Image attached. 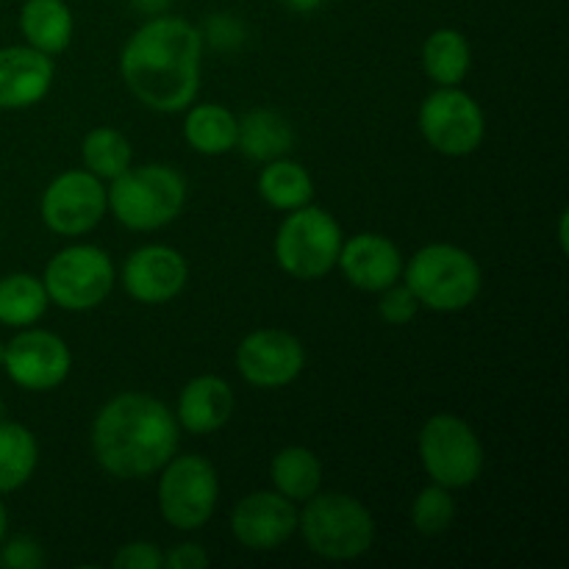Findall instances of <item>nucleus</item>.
Wrapping results in <instances>:
<instances>
[{
    "mask_svg": "<svg viewBox=\"0 0 569 569\" xmlns=\"http://www.w3.org/2000/svg\"><path fill=\"white\" fill-rule=\"evenodd\" d=\"M456 520V500L453 492L439 483H428L411 503V526L422 537H442Z\"/></svg>",
    "mask_w": 569,
    "mask_h": 569,
    "instance_id": "cd10ccee",
    "label": "nucleus"
},
{
    "mask_svg": "<svg viewBox=\"0 0 569 569\" xmlns=\"http://www.w3.org/2000/svg\"><path fill=\"white\" fill-rule=\"evenodd\" d=\"M298 531L306 548L328 561L361 559L376 542V520L370 509L345 492L311 495L298 511Z\"/></svg>",
    "mask_w": 569,
    "mask_h": 569,
    "instance_id": "39448f33",
    "label": "nucleus"
},
{
    "mask_svg": "<svg viewBox=\"0 0 569 569\" xmlns=\"http://www.w3.org/2000/svg\"><path fill=\"white\" fill-rule=\"evenodd\" d=\"M0 567L6 569H42L44 550L37 539L14 537L0 542Z\"/></svg>",
    "mask_w": 569,
    "mask_h": 569,
    "instance_id": "c756f323",
    "label": "nucleus"
},
{
    "mask_svg": "<svg viewBox=\"0 0 569 569\" xmlns=\"http://www.w3.org/2000/svg\"><path fill=\"white\" fill-rule=\"evenodd\" d=\"M183 117V139L200 156H226L237 148L239 120L222 103L187 106Z\"/></svg>",
    "mask_w": 569,
    "mask_h": 569,
    "instance_id": "aec40b11",
    "label": "nucleus"
},
{
    "mask_svg": "<svg viewBox=\"0 0 569 569\" xmlns=\"http://www.w3.org/2000/svg\"><path fill=\"white\" fill-rule=\"evenodd\" d=\"M81 161L83 170L98 176L100 181H114L117 176H122L131 167V142L117 128H92L81 142Z\"/></svg>",
    "mask_w": 569,
    "mask_h": 569,
    "instance_id": "bb28decb",
    "label": "nucleus"
},
{
    "mask_svg": "<svg viewBox=\"0 0 569 569\" xmlns=\"http://www.w3.org/2000/svg\"><path fill=\"white\" fill-rule=\"evenodd\" d=\"M283 9L292 11V14H315L326 0H281Z\"/></svg>",
    "mask_w": 569,
    "mask_h": 569,
    "instance_id": "72a5a7b5",
    "label": "nucleus"
},
{
    "mask_svg": "<svg viewBox=\"0 0 569 569\" xmlns=\"http://www.w3.org/2000/svg\"><path fill=\"white\" fill-rule=\"evenodd\" d=\"M378 295H381V300H378V315H381V320L387 326H409L417 317V311H420V303H417V298L411 295V289L406 283H392V287Z\"/></svg>",
    "mask_w": 569,
    "mask_h": 569,
    "instance_id": "c85d7f7f",
    "label": "nucleus"
},
{
    "mask_svg": "<svg viewBox=\"0 0 569 569\" xmlns=\"http://www.w3.org/2000/svg\"><path fill=\"white\" fill-rule=\"evenodd\" d=\"M106 206L128 231H159L187 206V178L170 164L128 167L106 187Z\"/></svg>",
    "mask_w": 569,
    "mask_h": 569,
    "instance_id": "20e7f679",
    "label": "nucleus"
},
{
    "mask_svg": "<svg viewBox=\"0 0 569 569\" xmlns=\"http://www.w3.org/2000/svg\"><path fill=\"white\" fill-rule=\"evenodd\" d=\"M3 370L9 381L26 392H50L70 376L72 353L59 333L31 326L17 328L6 342Z\"/></svg>",
    "mask_w": 569,
    "mask_h": 569,
    "instance_id": "f8f14e48",
    "label": "nucleus"
},
{
    "mask_svg": "<svg viewBox=\"0 0 569 569\" xmlns=\"http://www.w3.org/2000/svg\"><path fill=\"white\" fill-rule=\"evenodd\" d=\"M422 470L433 483L450 489H467L483 472V445L476 428L456 415H433L417 437Z\"/></svg>",
    "mask_w": 569,
    "mask_h": 569,
    "instance_id": "6e6552de",
    "label": "nucleus"
},
{
    "mask_svg": "<svg viewBox=\"0 0 569 569\" xmlns=\"http://www.w3.org/2000/svg\"><path fill=\"white\" fill-rule=\"evenodd\" d=\"M39 465V445L22 422H0V495L17 492L31 481Z\"/></svg>",
    "mask_w": 569,
    "mask_h": 569,
    "instance_id": "a878e982",
    "label": "nucleus"
},
{
    "mask_svg": "<svg viewBox=\"0 0 569 569\" xmlns=\"http://www.w3.org/2000/svg\"><path fill=\"white\" fill-rule=\"evenodd\" d=\"M176 450L178 420L153 395H117L92 422L94 461L120 481L156 476Z\"/></svg>",
    "mask_w": 569,
    "mask_h": 569,
    "instance_id": "f03ea898",
    "label": "nucleus"
},
{
    "mask_svg": "<svg viewBox=\"0 0 569 569\" xmlns=\"http://www.w3.org/2000/svg\"><path fill=\"white\" fill-rule=\"evenodd\" d=\"M472 67V48L456 28H437L422 44V70L437 87H461Z\"/></svg>",
    "mask_w": 569,
    "mask_h": 569,
    "instance_id": "5701e85b",
    "label": "nucleus"
},
{
    "mask_svg": "<svg viewBox=\"0 0 569 569\" xmlns=\"http://www.w3.org/2000/svg\"><path fill=\"white\" fill-rule=\"evenodd\" d=\"M342 228L326 209L306 203L287 211L276 233V261L298 281H317L337 267L342 250Z\"/></svg>",
    "mask_w": 569,
    "mask_h": 569,
    "instance_id": "423d86ee",
    "label": "nucleus"
},
{
    "mask_svg": "<svg viewBox=\"0 0 569 569\" xmlns=\"http://www.w3.org/2000/svg\"><path fill=\"white\" fill-rule=\"evenodd\" d=\"M20 31L26 44L59 56L70 48L76 20L64 0H26L20 9Z\"/></svg>",
    "mask_w": 569,
    "mask_h": 569,
    "instance_id": "6ab92c4d",
    "label": "nucleus"
},
{
    "mask_svg": "<svg viewBox=\"0 0 569 569\" xmlns=\"http://www.w3.org/2000/svg\"><path fill=\"white\" fill-rule=\"evenodd\" d=\"M428 148L450 159L476 153L487 137V114L481 103L461 87H437L420 103L417 114Z\"/></svg>",
    "mask_w": 569,
    "mask_h": 569,
    "instance_id": "9d476101",
    "label": "nucleus"
},
{
    "mask_svg": "<svg viewBox=\"0 0 569 569\" xmlns=\"http://www.w3.org/2000/svg\"><path fill=\"white\" fill-rule=\"evenodd\" d=\"M6 533H9V515H6V506L0 503V542L6 539Z\"/></svg>",
    "mask_w": 569,
    "mask_h": 569,
    "instance_id": "c9c22d12",
    "label": "nucleus"
},
{
    "mask_svg": "<svg viewBox=\"0 0 569 569\" xmlns=\"http://www.w3.org/2000/svg\"><path fill=\"white\" fill-rule=\"evenodd\" d=\"M3 420H6V403L0 400V422H3Z\"/></svg>",
    "mask_w": 569,
    "mask_h": 569,
    "instance_id": "58836bf2",
    "label": "nucleus"
},
{
    "mask_svg": "<svg viewBox=\"0 0 569 569\" xmlns=\"http://www.w3.org/2000/svg\"><path fill=\"white\" fill-rule=\"evenodd\" d=\"M167 3H170V0H133V6H137L139 11H144V14H164Z\"/></svg>",
    "mask_w": 569,
    "mask_h": 569,
    "instance_id": "f704fd0d",
    "label": "nucleus"
},
{
    "mask_svg": "<svg viewBox=\"0 0 569 569\" xmlns=\"http://www.w3.org/2000/svg\"><path fill=\"white\" fill-rule=\"evenodd\" d=\"M3 353H6V342H0V370H3Z\"/></svg>",
    "mask_w": 569,
    "mask_h": 569,
    "instance_id": "4c0bfd02",
    "label": "nucleus"
},
{
    "mask_svg": "<svg viewBox=\"0 0 569 569\" xmlns=\"http://www.w3.org/2000/svg\"><path fill=\"white\" fill-rule=\"evenodd\" d=\"M203 42V31L189 20L153 14L122 44V81L142 106L159 114H178L200 92Z\"/></svg>",
    "mask_w": 569,
    "mask_h": 569,
    "instance_id": "f257e3e1",
    "label": "nucleus"
},
{
    "mask_svg": "<svg viewBox=\"0 0 569 569\" xmlns=\"http://www.w3.org/2000/svg\"><path fill=\"white\" fill-rule=\"evenodd\" d=\"M53 56L31 44L0 48V109L20 111L42 103L53 87Z\"/></svg>",
    "mask_w": 569,
    "mask_h": 569,
    "instance_id": "f3484780",
    "label": "nucleus"
},
{
    "mask_svg": "<svg viewBox=\"0 0 569 569\" xmlns=\"http://www.w3.org/2000/svg\"><path fill=\"white\" fill-rule=\"evenodd\" d=\"M109 211L106 187L89 170H67L44 187L39 214L48 231L59 237H83L94 231Z\"/></svg>",
    "mask_w": 569,
    "mask_h": 569,
    "instance_id": "9b49d317",
    "label": "nucleus"
},
{
    "mask_svg": "<svg viewBox=\"0 0 569 569\" xmlns=\"http://www.w3.org/2000/svg\"><path fill=\"white\" fill-rule=\"evenodd\" d=\"M337 267L350 287L361 292H383L403 276V253L383 233H356L345 239Z\"/></svg>",
    "mask_w": 569,
    "mask_h": 569,
    "instance_id": "dca6fc26",
    "label": "nucleus"
},
{
    "mask_svg": "<svg viewBox=\"0 0 569 569\" xmlns=\"http://www.w3.org/2000/svg\"><path fill=\"white\" fill-rule=\"evenodd\" d=\"M292 126H289L278 111L253 109L239 120L237 148L242 150L248 159L267 164V161L287 156L289 150H292Z\"/></svg>",
    "mask_w": 569,
    "mask_h": 569,
    "instance_id": "4be33fe9",
    "label": "nucleus"
},
{
    "mask_svg": "<svg viewBox=\"0 0 569 569\" xmlns=\"http://www.w3.org/2000/svg\"><path fill=\"white\" fill-rule=\"evenodd\" d=\"M117 281L114 261L98 244L61 248L44 267V292L64 311H92L111 295Z\"/></svg>",
    "mask_w": 569,
    "mask_h": 569,
    "instance_id": "1a4fd4ad",
    "label": "nucleus"
},
{
    "mask_svg": "<svg viewBox=\"0 0 569 569\" xmlns=\"http://www.w3.org/2000/svg\"><path fill=\"white\" fill-rule=\"evenodd\" d=\"M242 22H237L233 17L217 14L214 20L209 22V39L217 48H237V44L242 42Z\"/></svg>",
    "mask_w": 569,
    "mask_h": 569,
    "instance_id": "473e14b6",
    "label": "nucleus"
},
{
    "mask_svg": "<svg viewBox=\"0 0 569 569\" xmlns=\"http://www.w3.org/2000/svg\"><path fill=\"white\" fill-rule=\"evenodd\" d=\"M233 411H237V395L231 383L220 376H198L178 395L176 420L183 431L209 437L231 422Z\"/></svg>",
    "mask_w": 569,
    "mask_h": 569,
    "instance_id": "a211bd4d",
    "label": "nucleus"
},
{
    "mask_svg": "<svg viewBox=\"0 0 569 569\" xmlns=\"http://www.w3.org/2000/svg\"><path fill=\"white\" fill-rule=\"evenodd\" d=\"M231 533L242 548L270 553L298 533V506L276 489L244 495L231 511Z\"/></svg>",
    "mask_w": 569,
    "mask_h": 569,
    "instance_id": "4468645a",
    "label": "nucleus"
},
{
    "mask_svg": "<svg viewBox=\"0 0 569 569\" xmlns=\"http://www.w3.org/2000/svg\"><path fill=\"white\" fill-rule=\"evenodd\" d=\"M120 281L128 298L137 303L161 306L183 292L189 281V264L181 250L170 244H144L128 256Z\"/></svg>",
    "mask_w": 569,
    "mask_h": 569,
    "instance_id": "2eb2a0df",
    "label": "nucleus"
},
{
    "mask_svg": "<svg viewBox=\"0 0 569 569\" xmlns=\"http://www.w3.org/2000/svg\"><path fill=\"white\" fill-rule=\"evenodd\" d=\"M270 481L278 495L292 503H306L322 489V461L315 450L303 445H289L278 450L270 461Z\"/></svg>",
    "mask_w": 569,
    "mask_h": 569,
    "instance_id": "412c9836",
    "label": "nucleus"
},
{
    "mask_svg": "<svg viewBox=\"0 0 569 569\" xmlns=\"http://www.w3.org/2000/svg\"><path fill=\"white\" fill-rule=\"evenodd\" d=\"M48 306L50 298L44 292L42 278L31 276V272H9L0 278V326H37Z\"/></svg>",
    "mask_w": 569,
    "mask_h": 569,
    "instance_id": "393cba45",
    "label": "nucleus"
},
{
    "mask_svg": "<svg viewBox=\"0 0 569 569\" xmlns=\"http://www.w3.org/2000/svg\"><path fill=\"white\" fill-rule=\"evenodd\" d=\"M156 500L167 526L178 531H200L217 511L220 476L206 456H172L159 470Z\"/></svg>",
    "mask_w": 569,
    "mask_h": 569,
    "instance_id": "0eeeda50",
    "label": "nucleus"
},
{
    "mask_svg": "<svg viewBox=\"0 0 569 569\" xmlns=\"http://www.w3.org/2000/svg\"><path fill=\"white\" fill-rule=\"evenodd\" d=\"M403 283L411 289L422 309L439 315H456L470 309L483 287L481 264L465 248L450 242H433L417 250L403 264Z\"/></svg>",
    "mask_w": 569,
    "mask_h": 569,
    "instance_id": "7ed1b4c3",
    "label": "nucleus"
},
{
    "mask_svg": "<svg viewBox=\"0 0 569 569\" xmlns=\"http://www.w3.org/2000/svg\"><path fill=\"white\" fill-rule=\"evenodd\" d=\"M209 553L194 542L176 545L170 553H164V567L170 569H203L209 567Z\"/></svg>",
    "mask_w": 569,
    "mask_h": 569,
    "instance_id": "2f4dec72",
    "label": "nucleus"
},
{
    "mask_svg": "<svg viewBox=\"0 0 569 569\" xmlns=\"http://www.w3.org/2000/svg\"><path fill=\"white\" fill-rule=\"evenodd\" d=\"M256 187H259L261 200L276 211H295L315 198V181L309 170L287 156L267 161Z\"/></svg>",
    "mask_w": 569,
    "mask_h": 569,
    "instance_id": "b1692460",
    "label": "nucleus"
},
{
    "mask_svg": "<svg viewBox=\"0 0 569 569\" xmlns=\"http://www.w3.org/2000/svg\"><path fill=\"white\" fill-rule=\"evenodd\" d=\"M559 239H561V250H567V211L561 214V228H559Z\"/></svg>",
    "mask_w": 569,
    "mask_h": 569,
    "instance_id": "e433bc0d",
    "label": "nucleus"
},
{
    "mask_svg": "<svg viewBox=\"0 0 569 569\" xmlns=\"http://www.w3.org/2000/svg\"><path fill=\"white\" fill-rule=\"evenodd\" d=\"M237 370L250 387L281 389L300 378L306 367V348L295 333L281 328H259L237 348Z\"/></svg>",
    "mask_w": 569,
    "mask_h": 569,
    "instance_id": "ddd939ff",
    "label": "nucleus"
},
{
    "mask_svg": "<svg viewBox=\"0 0 569 569\" xmlns=\"http://www.w3.org/2000/svg\"><path fill=\"white\" fill-rule=\"evenodd\" d=\"M114 569H161L164 567V553L153 542H128L111 559Z\"/></svg>",
    "mask_w": 569,
    "mask_h": 569,
    "instance_id": "7c9ffc66",
    "label": "nucleus"
}]
</instances>
